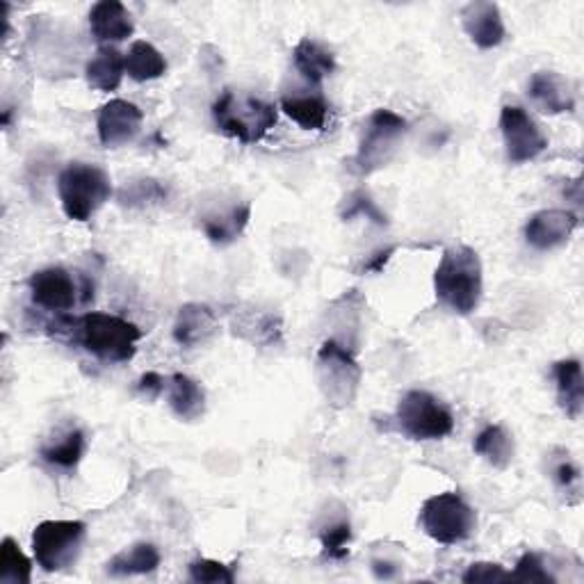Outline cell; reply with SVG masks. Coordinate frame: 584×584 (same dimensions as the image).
<instances>
[{"label":"cell","mask_w":584,"mask_h":584,"mask_svg":"<svg viewBox=\"0 0 584 584\" xmlns=\"http://www.w3.org/2000/svg\"><path fill=\"white\" fill-rule=\"evenodd\" d=\"M484 270L480 253L469 245H452L434 272L436 299L457 315H471L482 299Z\"/></svg>","instance_id":"1"},{"label":"cell","mask_w":584,"mask_h":584,"mask_svg":"<svg viewBox=\"0 0 584 584\" xmlns=\"http://www.w3.org/2000/svg\"><path fill=\"white\" fill-rule=\"evenodd\" d=\"M78 345L101 361L126 363L135 357L142 330L135 322L110 313H85L76 320Z\"/></svg>","instance_id":"2"},{"label":"cell","mask_w":584,"mask_h":584,"mask_svg":"<svg viewBox=\"0 0 584 584\" xmlns=\"http://www.w3.org/2000/svg\"><path fill=\"white\" fill-rule=\"evenodd\" d=\"M58 195L69 220L89 222L110 201L112 181L101 167L72 162L60 172Z\"/></svg>","instance_id":"3"},{"label":"cell","mask_w":584,"mask_h":584,"mask_svg":"<svg viewBox=\"0 0 584 584\" xmlns=\"http://www.w3.org/2000/svg\"><path fill=\"white\" fill-rule=\"evenodd\" d=\"M315 380L326 405L334 409H347L357 400L363 370L343 343L330 338L318 349Z\"/></svg>","instance_id":"4"},{"label":"cell","mask_w":584,"mask_h":584,"mask_svg":"<svg viewBox=\"0 0 584 584\" xmlns=\"http://www.w3.org/2000/svg\"><path fill=\"white\" fill-rule=\"evenodd\" d=\"M213 120L224 135L236 137L243 145H256L276 126L278 114L272 103L224 89L213 103Z\"/></svg>","instance_id":"5"},{"label":"cell","mask_w":584,"mask_h":584,"mask_svg":"<svg viewBox=\"0 0 584 584\" xmlns=\"http://www.w3.org/2000/svg\"><path fill=\"white\" fill-rule=\"evenodd\" d=\"M409 124L402 114L388 108H380L368 116L363 124L359 151L352 158V170L359 176H370L386 167L393 156L400 149Z\"/></svg>","instance_id":"6"},{"label":"cell","mask_w":584,"mask_h":584,"mask_svg":"<svg viewBox=\"0 0 584 584\" xmlns=\"http://www.w3.org/2000/svg\"><path fill=\"white\" fill-rule=\"evenodd\" d=\"M395 423L411 440H440L452 434L455 415L427 390H409L395 411Z\"/></svg>","instance_id":"7"},{"label":"cell","mask_w":584,"mask_h":584,"mask_svg":"<svg viewBox=\"0 0 584 584\" xmlns=\"http://www.w3.org/2000/svg\"><path fill=\"white\" fill-rule=\"evenodd\" d=\"M420 527L430 539L443 546H455L469 539L477 527V513L459 494H438L425 500L420 509Z\"/></svg>","instance_id":"8"},{"label":"cell","mask_w":584,"mask_h":584,"mask_svg":"<svg viewBox=\"0 0 584 584\" xmlns=\"http://www.w3.org/2000/svg\"><path fill=\"white\" fill-rule=\"evenodd\" d=\"M87 536L83 521H44L33 532L35 562L46 573H60L76 564Z\"/></svg>","instance_id":"9"},{"label":"cell","mask_w":584,"mask_h":584,"mask_svg":"<svg viewBox=\"0 0 584 584\" xmlns=\"http://www.w3.org/2000/svg\"><path fill=\"white\" fill-rule=\"evenodd\" d=\"M28 290L35 307L49 313H66L76 303H85L80 293H85L87 299H95V284H89L85 278L80 286L76 276L64 268H46L35 272L28 278Z\"/></svg>","instance_id":"10"},{"label":"cell","mask_w":584,"mask_h":584,"mask_svg":"<svg viewBox=\"0 0 584 584\" xmlns=\"http://www.w3.org/2000/svg\"><path fill=\"white\" fill-rule=\"evenodd\" d=\"M500 133L505 139V151L511 165L536 160L548 149V137L536 126L527 110L519 105H505L500 112Z\"/></svg>","instance_id":"11"},{"label":"cell","mask_w":584,"mask_h":584,"mask_svg":"<svg viewBox=\"0 0 584 584\" xmlns=\"http://www.w3.org/2000/svg\"><path fill=\"white\" fill-rule=\"evenodd\" d=\"M145 114L135 103L124 99H112L99 108L97 131L105 149H120L139 135Z\"/></svg>","instance_id":"12"},{"label":"cell","mask_w":584,"mask_h":584,"mask_svg":"<svg viewBox=\"0 0 584 584\" xmlns=\"http://www.w3.org/2000/svg\"><path fill=\"white\" fill-rule=\"evenodd\" d=\"M580 220L571 210H539L525 224V240L530 247L539 251H550L569 243Z\"/></svg>","instance_id":"13"},{"label":"cell","mask_w":584,"mask_h":584,"mask_svg":"<svg viewBox=\"0 0 584 584\" xmlns=\"http://www.w3.org/2000/svg\"><path fill=\"white\" fill-rule=\"evenodd\" d=\"M461 26L477 49L484 51L496 49L507 37L500 8L496 3H488V0H475V3L465 5L461 10Z\"/></svg>","instance_id":"14"},{"label":"cell","mask_w":584,"mask_h":584,"mask_svg":"<svg viewBox=\"0 0 584 584\" xmlns=\"http://www.w3.org/2000/svg\"><path fill=\"white\" fill-rule=\"evenodd\" d=\"M89 30L99 44L110 46L114 41H124L133 37L135 23L131 12L120 0H101L89 10Z\"/></svg>","instance_id":"15"},{"label":"cell","mask_w":584,"mask_h":584,"mask_svg":"<svg viewBox=\"0 0 584 584\" xmlns=\"http://www.w3.org/2000/svg\"><path fill=\"white\" fill-rule=\"evenodd\" d=\"M527 95L546 114H564L575 108L571 83L555 72H536L527 83Z\"/></svg>","instance_id":"16"},{"label":"cell","mask_w":584,"mask_h":584,"mask_svg":"<svg viewBox=\"0 0 584 584\" xmlns=\"http://www.w3.org/2000/svg\"><path fill=\"white\" fill-rule=\"evenodd\" d=\"M218 332V318L206 303H185L174 322V340L181 347H199Z\"/></svg>","instance_id":"17"},{"label":"cell","mask_w":584,"mask_h":584,"mask_svg":"<svg viewBox=\"0 0 584 584\" xmlns=\"http://www.w3.org/2000/svg\"><path fill=\"white\" fill-rule=\"evenodd\" d=\"M293 62H295V69H297V74L320 87L324 78H330L334 72H336V58L334 53L326 49L324 44L307 37V39H301L295 49H293Z\"/></svg>","instance_id":"18"},{"label":"cell","mask_w":584,"mask_h":584,"mask_svg":"<svg viewBox=\"0 0 584 584\" xmlns=\"http://www.w3.org/2000/svg\"><path fill=\"white\" fill-rule=\"evenodd\" d=\"M552 377L557 386V402L562 411L577 420L584 409V377L582 363L577 359H564L552 365Z\"/></svg>","instance_id":"19"},{"label":"cell","mask_w":584,"mask_h":584,"mask_svg":"<svg viewBox=\"0 0 584 584\" xmlns=\"http://www.w3.org/2000/svg\"><path fill=\"white\" fill-rule=\"evenodd\" d=\"M167 400L172 411L185 420V423H195L206 413V390L192 377L176 372L167 382Z\"/></svg>","instance_id":"20"},{"label":"cell","mask_w":584,"mask_h":584,"mask_svg":"<svg viewBox=\"0 0 584 584\" xmlns=\"http://www.w3.org/2000/svg\"><path fill=\"white\" fill-rule=\"evenodd\" d=\"M126 74V58L114 46H99V51L91 55L85 66L87 83L99 91L120 89Z\"/></svg>","instance_id":"21"},{"label":"cell","mask_w":584,"mask_h":584,"mask_svg":"<svg viewBox=\"0 0 584 584\" xmlns=\"http://www.w3.org/2000/svg\"><path fill=\"white\" fill-rule=\"evenodd\" d=\"M249 220H251V206L249 203L233 206L231 210H226V213L203 218V233L213 245L226 247L243 236Z\"/></svg>","instance_id":"22"},{"label":"cell","mask_w":584,"mask_h":584,"mask_svg":"<svg viewBox=\"0 0 584 584\" xmlns=\"http://www.w3.org/2000/svg\"><path fill=\"white\" fill-rule=\"evenodd\" d=\"M126 74L135 83H149L167 74V60L153 44L133 41L126 53Z\"/></svg>","instance_id":"23"},{"label":"cell","mask_w":584,"mask_h":584,"mask_svg":"<svg viewBox=\"0 0 584 584\" xmlns=\"http://www.w3.org/2000/svg\"><path fill=\"white\" fill-rule=\"evenodd\" d=\"M475 455H480L488 465L498 471L509 469L513 459V438L502 425H486L473 443Z\"/></svg>","instance_id":"24"},{"label":"cell","mask_w":584,"mask_h":584,"mask_svg":"<svg viewBox=\"0 0 584 584\" xmlns=\"http://www.w3.org/2000/svg\"><path fill=\"white\" fill-rule=\"evenodd\" d=\"M282 110L303 131H324L330 105L320 95H293L282 99Z\"/></svg>","instance_id":"25"},{"label":"cell","mask_w":584,"mask_h":584,"mask_svg":"<svg viewBox=\"0 0 584 584\" xmlns=\"http://www.w3.org/2000/svg\"><path fill=\"white\" fill-rule=\"evenodd\" d=\"M160 567V552L153 544H135L128 550L114 555L108 562V573L114 577L147 575Z\"/></svg>","instance_id":"26"},{"label":"cell","mask_w":584,"mask_h":584,"mask_svg":"<svg viewBox=\"0 0 584 584\" xmlns=\"http://www.w3.org/2000/svg\"><path fill=\"white\" fill-rule=\"evenodd\" d=\"M83 455H85V434H83V430L66 432L60 440L49 443V446H44L39 450V457L46 463L58 465V469H64V471L76 469V465L83 459Z\"/></svg>","instance_id":"27"},{"label":"cell","mask_w":584,"mask_h":584,"mask_svg":"<svg viewBox=\"0 0 584 584\" xmlns=\"http://www.w3.org/2000/svg\"><path fill=\"white\" fill-rule=\"evenodd\" d=\"M33 580V564L30 559L23 555L21 546L5 536L0 544V582L3 584H30Z\"/></svg>","instance_id":"28"},{"label":"cell","mask_w":584,"mask_h":584,"mask_svg":"<svg viewBox=\"0 0 584 584\" xmlns=\"http://www.w3.org/2000/svg\"><path fill=\"white\" fill-rule=\"evenodd\" d=\"M320 544L326 559H334V562L345 559L349 555V544H352V525H349V521L326 525L320 532Z\"/></svg>","instance_id":"29"},{"label":"cell","mask_w":584,"mask_h":584,"mask_svg":"<svg viewBox=\"0 0 584 584\" xmlns=\"http://www.w3.org/2000/svg\"><path fill=\"white\" fill-rule=\"evenodd\" d=\"M509 580L517 582H544V584H555V577L546 569L544 559L536 552H525L519 562L517 569L509 573Z\"/></svg>","instance_id":"30"},{"label":"cell","mask_w":584,"mask_h":584,"mask_svg":"<svg viewBox=\"0 0 584 584\" xmlns=\"http://www.w3.org/2000/svg\"><path fill=\"white\" fill-rule=\"evenodd\" d=\"M188 571H190V580L201 582V584H231L233 580H236L231 567L215 562V559H197V562L188 567Z\"/></svg>","instance_id":"31"},{"label":"cell","mask_w":584,"mask_h":584,"mask_svg":"<svg viewBox=\"0 0 584 584\" xmlns=\"http://www.w3.org/2000/svg\"><path fill=\"white\" fill-rule=\"evenodd\" d=\"M357 215H365L370 222H375L377 226H388L386 215L377 208V203L372 201L365 192H355L352 197L347 199V208L343 210V220L349 222Z\"/></svg>","instance_id":"32"},{"label":"cell","mask_w":584,"mask_h":584,"mask_svg":"<svg viewBox=\"0 0 584 584\" xmlns=\"http://www.w3.org/2000/svg\"><path fill=\"white\" fill-rule=\"evenodd\" d=\"M165 199H167V190L156 181H137L131 185V190H126V195L122 197V201L128 206H137V203H145V201H165Z\"/></svg>","instance_id":"33"},{"label":"cell","mask_w":584,"mask_h":584,"mask_svg":"<svg viewBox=\"0 0 584 584\" xmlns=\"http://www.w3.org/2000/svg\"><path fill=\"white\" fill-rule=\"evenodd\" d=\"M461 580L465 584H477V582H500V580H509V573L494 562H477L471 564L469 571L461 575Z\"/></svg>","instance_id":"34"},{"label":"cell","mask_w":584,"mask_h":584,"mask_svg":"<svg viewBox=\"0 0 584 584\" xmlns=\"http://www.w3.org/2000/svg\"><path fill=\"white\" fill-rule=\"evenodd\" d=\"M165 377L158 375V372H147V375H142V380L137 382V393L145 395L147 400H158V397L165 393Z\"/></svg>","instance_id":"35"},{"label":"cell","mask_w":584,"mask_h":584,"mask_svg":"<svg viewBox=\"0 0 584 584\" xmlns=\"http://www.w3.org/2000/svg\"><path fill=\"white\" fill-rule=\"evenodd\" d=\"M555 482L562 486L564 490H577L580 486V471H577V465L573 461H562V463H557V469H555Z\"/></svg>","instance_id":"36"},{"label":"cell","mask_w":584,"mask_h":584,"mask_svg":"<svg viewBox=\"0 0 584 584\" xmlns=\"http://www.w3.org/2000/svg\"><path fill=\"white\" fill-rule=\"evenodd\" d=\"M397 247H388L384 251H377V253H372V259H368V263H363V272H382L384 265L390 261V256L395 253Z\"/></svg>","instance_id":"37"},{"label":"cell","mask_w":584,"mask_h":584,"mask_svg":"<svg viewBox=\"0 0 584 584\" xmlns=\"http://www.w3.org/2000/svg\"><path fill=\"white\" fill-rule=\"evenodd\" d=\"M372 571H375V575L380 580H390V577L397 575V571H400V569H397L390 562H382V559H375V562H372Z\"/></svg>","instance_id":"38"}]
</instances>
